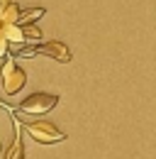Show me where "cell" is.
Segmentation results:
<instances>
[{"label": "cell", "mask_w": 156, "mask_h": 159, "mask_svg": "<svg viewBox=\"0 0 156 159\" xmlns=\"http://www.w3.org/2000/svg\"><path fill=\"white\" fill-rule=\"evenodd\" d=\"M27 135L39 142V144H56L61 139L66 137L63 135V130H58L54 122H46V120H34V122H29L27 125Z\"/></svg>", "instance_id": "1"}, {"label": "cell", "mask_w": 156, "mask_h": 159, "mask_svg": "<svg viewBox=\"0 0 156 159\" xmlns=\"http://www.w3.org/2000/svg\"><path fill=\"white\" fill-rule=\"evenodd\" d=\"M0 74H2V88H5L7 96L20 93V91L24 88V83H27V74H24V69H20L12 59H7L5 64H2Z\"/></svg>", "instance_id": "2"}, {"label": "cell", "mask_w": 156, "mask_h": 159, "mask_svg": "<svg viewBox=\"0 0 156 159\" xmlns=\"http://www.w3.org/2000/svg\"><path fill=\"white\" fill-rule=\"evenodd\" d=\"M58 103V96L54 93H32L20 103V110L27 115H44Z\"/></svg>", "instance_id": "3"}, {"label": "cell", "mask_w": 156, "mask_h": 159, "mask_svg": "<svg viewBox=\"0 0 156 159\" xmlns=\"http://www.w3.org/2000/svg\"><path fill=\"white\" fill-rule=\"evenodd\" d=\"M34 52L37 54H44V57H49V59L58 61V64H68L71 61V52H68V47L63 44V42H46V44H39L34 47Z\"/></svg>", "instance_id": "4"}, {"label": "cell", "mask_w": 156, "mask_h": 159, "mask_svg": "<svg viewBox=\"0 0 156 159\" xmlns=\"http://www.w3.org/2000/svg\"><path fill=\"white\" fill-rule=\"evenodd\" d=\"M20 20V7L15 2L0 5V25H17Z\"/></svg>", "instance_id": "5"}, {"label": "cell", "mask_w": 156, "mask_h": 159, "mask_svg": "<svg viewBox=\"0 0 156 159\" xmlns=\"http://www.w3.org/2000/svg\"><path fill=\"white\" fill-rule=\"evenodd\" d=\"M2 34H5V39L7 44H24V34H22V30H20V25H2Z\"/></svg>", "instance_id": "6"}, {"label": "cell", "mask_w": 156, "mask_h": 159, "mask_svg": "<svg viewBox=\"0 0 156 159\" xmlns=\"http://www.w3.org/2000/svg\"><path fill=\"white\" fill-rule=\"evenodd\" d=\"M44 7H32V10H20V20L17 25H34L39 17H44Z\"/></svg>", "instance_id": "7"}, {"label": "cell", "mask_w": 156, "mask_h": 159, "mask_svg": "<svg viewBox=\"0 0 156 159\" xmlns=\"http://www.w3.org/2000/svg\"><path fill=\"white\" fill-rule=\"evenodd\" d=\"M5 159H24V144H22V139L20 135L12 139V144H10V149L5 152Z\"/></svg>", "instance_id": "8"}, {"label": "cell", "mask_w": 156, "mask_h": 159, "mask_svg": "<svg viewBox=\"0 0 156 159\" xmlns=\"http://www.w3.org/2000/svg\"><path fill=\"white\" fill-rule=\"evenodd\" d=\"M20 30H22L24 39H41V30L34 25H20Z\"/></svg>", "instance_id": "9"}, {"label": "cell", "mask_w": 156, "mask_h": 159, "mask_svg": "<svg viewBox=\"0 0 156 159\" xmlns=\"http://www.w3.org/2000/svg\"><path fill=\"white\" fill-rule=\"evenodd\" d=\"M7 49H10V44H7V39H5V34H2V25H0V57H5Z\"/></svg>", "instance_id": "10"}, {"label": "cell", "mask_w": 156, "mask_h": 159, "mask_svg": "<svg viewBox=\"0 0 156 159\" xmlns=\"http://www.w3.org/2000/svg\"><path fill=\"white\" fill-rule=\"evenodd\" d=\"M7 2H12V0H0V5H7Z\"/></svg>", "instance_id": "11"}]
</instances>
